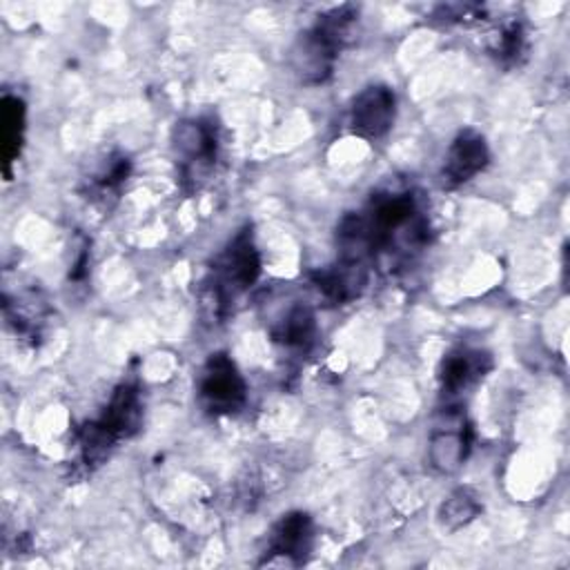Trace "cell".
I'll use <instances>...</instances> for the list:
<instances>
[{"label": "cell", "instance_id": "obj_14", "mask_svg": "<svg viewBox=\"0 0 570 570\" xmlns=\"http://www.w3.org/2000/svg\"><path fill=\"white\" fill-rule=\"evenodd\" d=\"M481 512L479 497L470 488H456L439 508V521L445 530L454 532L468 525Z\"/></svg>", "mask_w": 570, "mask_h": 570}, {"label": "cell", "instance_id": "obj_2", "mask_svg": "<svg viewBox=\"0 0 570 570\" xmlns=\"http://www.w3.org/2000/svg\"><path fill=\"white\" fill-rule=\"evenodd\" d=\"M261 274V256L254 245L252 232H238L220 256L214 261L212 281H209V303L216 316H220L227 305L249 289Z\"/></svg>", "mask_w": 570, "mask_h": 570}, {"label": "cell", "instance_id": "obj_12", "mask_svg": "<svg viewBox=\"0 0 570 570\" xmlns=\"http://www.w3.org/2000/svg\"><path fill=\"white\" fill-rule=\"evenodd\" d=\"M316 334L314 312L307 305H294L287 309V314L272 327V338L285 347L303 350L312 345Z\"/></svg>", "mask_w": 570, "mask_h": 570}, {"label": "cell", "instance_id": "obj_7", "mask_svg": "<svg viewBox=\"0 0 570 570\" xmlns=\"http://www.w3.org/2000/svg\"><path fill=\"white\" fill-rule=\"evenodd\" d=\"M140 423V396L138 390L131 385H120L109 405L105 407L102 416L91 423V428L109 443L116 445V441L134 434Z\"/></svg>", "mask_w": 570, "mask_h": 570}, {"label": "cell", "instance_id": "obj_3", "mask_svg": "<svg viewBox=\"0 0 570 570\" xmlns=\"http://www.w3.org/2000/svg\"><path fill=\"white\" fill-rule=\"evenodd\" d=\"M198 396L203 407L212 414H234L245 405V379L227 354L218 352L207 358L198 383Z\"/></svg>", "mask_w": 570, "mask_h": 570}, {"label": "cell", "instance_id": "obj_9", "mask_svg": "<svg viewBox=\"0 0 570 570\" xmlns=\"http://www.w3.org/2000/svg\"><path fill=\"white\" fill-rule=\"evenodd\" d=\"M492 367L490 354L481 350H470V347H456L452 350L439 370L441 376V390L448 396L461 394L470 385H474L488 370Z\"/></svg>", "mask_w": 570, "mask_h": 570}, {"label": "cell", "instance_id": "obj_4", "mask_svg": "<svg viewBox=\"0 0 570 570\" xmlns=\"http://www.w3.org/2000/svg\"><path fill=\"white\" fill-rule=\"evenodd\" d=\"M396 116V96L387 85H370L358 91L350 107V131L363 140L385 136Z\"/></svg>", "mask_w": 570, "mask_h": 570}, {"label": "cell", "instance_id": "obj_8", "mask_svg": "<svg viewBox=\"0 0 570 570\" xmlns=\"http://www.w3.org/2000/svg\"><path fill=\"white\" fill-rule=\"evenodd\" d=\"M312 539H314V528H312V519L305 512L283 514V519L274 525L269 537V546H267L269 559L281 557L287 563L296 566L312 550Z\"/></svg>", "mask_w": 570, "mask_h": 570}, {"label": "cell", "instance_id": "obj_10", "mask_svg": "<svg viewBox=\"0 0 570 570\" xmlns=\"http://www.w3.org/2000/svg\"><path fill=\"white\" fill-rule=\"evenodd\" d=\"M314 285L327 301L350 303L367 285V265L358 261L338 258L336 265L314 274Z\"/></svg>", "mask_w": 570, "mask_h": 570}, {"label": "cell", "instance_id": "obj_6", "mask_svg": "<svg viewBox=\"0 0 570 570\" xmlns=\"http://www.w3.org/2000/svg\"><path fill=\"white\" fill-rule=\"evenodd\" d=\"M171 145L185 167H189L191 171L207 167L216 158V129L203 118L180 120L171 131Z\"/></svg>", "mask_w": 570, "mask_h": 570}, {"label": "cell", "instance_id": "obj_11", "mask_svg": "<svg viewBox=\"0 0 570 570\" xmlns=\"http://www.w3.org/2000/svg\"><path fill=\"white\" fill-rule=\"evenodd\" d=\"M470 452V434L463 421L439 425L428 445V461L436 472H456Z\"/></svg>", "mask_w": 570, "mask_h": 570}, {"label": "cell", "instance_id": "obj_1", "mask_svg": "<svg viewBox=\"0 0 570 570\" xmlns=\"http://www.w3.org/2000/svg\"><path fill=\"white\" fill-rule=\"evenodd\" d=\"M356 16V9L347 4L330 9L296 38L289 62L301 82L321 85L332 76L336 56L347 42Z\"/></svg>", "mask_w": 570, "mask_h": 570}, {"label": "cell", "instance_id": "obj_13", "mask_svg": "<svg viewBox=\"0 0 570 570\" xmlns=\"http://www.w3.org/2000/svg\"><path fill=\"white\" fill-rule=\"evenodd\" d=\"M0 134H2V158L4 167L16 160L22 147V131H24V102L18 96H4L0 109Z\"/></svg>", "mask_w": 570, "mask_h": 570}, {"label": "cell", "instance_id": "obj_5", "mask_svg": "<svg viewBox=\"0 0 570 570\" xmlns=\"http://www.w3.org/2000/svg\"><path fill=\"white\" fill-rule=\"evenodd\" d=\"M490 160L488 145L481 134L474 129H463L459 136L452 140L445 160H443V185L448 187H459L468 180H472L479 171L485 169Z\"/></svg>", "mask_w": 570, "mask_h": 570}]
</instances>
